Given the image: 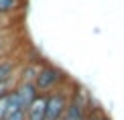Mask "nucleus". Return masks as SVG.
<instances>
[{"label": "nucleus", "instance_id": "6", "mask_svg": "<svg viewBox=\"0 0 124 120\" xmlns=\"http://www.w3.org/2000/svg\"><path fill=\"white\" fill-rule=\"evenodd\" d=\"M85 120H110V116H106L104 110H96V112L87 114V118H85Z\"/></svg>", "mask_w": 124, "mask_h": 120}, {"label": "nucleus", "instance_id": "2", "mask_svg": "<svg viewBox=\"0 0 124 120\" xmlns=\"http://www.w3.org/2000/svg\"><path fill=\"white\" fill-rule=\"evenodd\" d=\"M71 81H67L65 86L57 88V90L45 94V120H61L71 102V92L67 90Z\"/></svg>", "mask_w": 124, "mask_h": 120}, {"label": "nucleus", "instance_id": "3", "mask_svg": "<svg viewBox=\"0 0 124 120\" xmlns=\"http://www.w3.org/2000/svg\"><path fill=\"white\" fill-rule=\"evenodd\" d=\"M12 92L16 94V98H18L20 106H23V110H27L31 104L41 96L33 83H24V81H16V83H14V88H12Z\"/></svg>", "mask_w": 124, "mask_h": 120}, {"label": "nucleus", "instance_id": "4", "mask_svg": "<svg viewBox=\"0 0 124 120\" xmlns=\"http://www.w3.org/2000/svg\"><path fill=\"white\" fill-rule=\"evenodd\" d=\"M24 6V0H0V20L12 16Z\"/></svg>", "mask_w": 124, "mask_h": 120}, {"label": "nucleus", "instance_id": "7", "mask_svg": "<svg viewBox=\"0 0 124 120\" xmlns=\"http://www.w3.org/2000/svg\"><path fill=\"white\" fill-rule=\"evenodd\" d=\"M4 120H24V112H18V114H12V116H6Z\"/></svg>", "mask_w": 124, "mask_h": 120}, {"label": "nucleus", "instance_id": "1", "mask_svg": "<svg viewBox=\"0 0 124 120\" xmlns=\"http://www.w3.org/2000/svg\"><path fill=\"white\" fill-rule=\"evenodd\" d=\"M67 81H69V77L65 75L63 69H59L57 65L47 63V61H43V63L39 65V69H37L33 86L37 88L39 94H49V92L57 90L61 86H65Z\"/></svg>", "mask_w": 124, "mask_h": 120}, {"label": "nucleus", "instance_id": "5", "mask_svg": "<svg viewBox=\"0 0 124 120\" xmlns=\"http://www.w3.org/2000/svg\"><path fill=\"white\" fill-rule=\"evenodd\" d=\"M8 47H10V31H0V61L6 57L8 53Z\"/></svg>", "mask_w": 124, "mask_h": 120}]
</instances>
